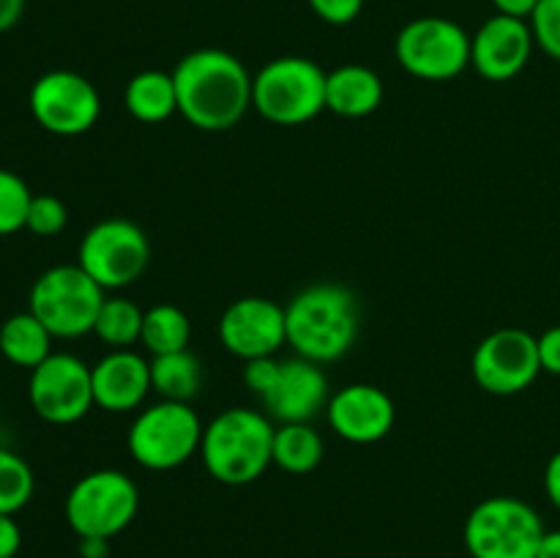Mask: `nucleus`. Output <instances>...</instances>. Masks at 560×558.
Wrapping results in <instances>:
<instances>
[{
	"instance_id": "26",
	"label": "nucleus",
	"mask_w": 560,
	"mask_h": 558,
	"mask_svg": "<svg viewBox=\"0 0 560 558\" xmlns=\"http://www.w3.org/2000/svg\"><path fill=\"white\" fill-rule=\"evenodd\" d=\"M36 479L25 460L0 446V514H16L31 503Z\"/></svg>"
},
{
	"instance_id": "11",
	"label": "nucleus",
	"mask_w": 560,
	"mask_h": 558,
	"mask_svg": "<svg viewBox=\"0 0 560 558\" xmlns=\"http://www.w3.org/2000/svg\"><path fill=\"white\" fill-rule=\"evenodd\" d=\"M27 104L36 124L58 137L85 135L102 115V98L93 82L69 69H55L38 77Z\"/></svg>"
},
{
	"instance_id": "27",
	"label": "nucleus",
	"mask_w": 560,
	"mask_h": 558,
	"mask_svg": "<svg viewBox=\"0 0 560 558\" xmlns=\"http://www.w3.org/2000/svg\"><path fill=\"white\" fill-rule=\"evenodd\" d=\"M31 200L33 195L25 181L11 170L0 167V235L25 230Z\"/></svg>"
},
{
	"instance_id": "6",
	"label": "nucleus",
	"mask_w": 560,
	"mask_h": 558,
	"mask_svg": "<svg viewBox=\"0 0 560 558\" xmlns=\"http://www.w3.org/2000/svg\"><path fill=\"white\" fill-rule=\"evenodd\" d=\"M202 421L189 403L159 399L135 416L126 446L137 465L148 470H173L200 452Z\"/></svg>"
},
{
	"instance_id": "28",
	"label": "nucleus",
	"mask_w": 560,
	"mask_h": 558,
	"mask_svg": "<svg viewBox=\"0 0 560 558\" xmlns=\"http://www.w3.org/2000/svg\"><path fill=\"white\" fill-rule=\"evenodd\" d=\"M69 224V208L55 195H33L27 208L25 230H31L38 239H52Z\"/></svg>"
},
{
	"instance_id": "22",
	"label": "nucleus",
	"mask_w": 560,
	"mask_h": 558,
	"mask_svg": "<svg viewBox=\"0 0 560 558\" xmlns=\"http://www.w3.org/2000/svg\"><path fill=\"white\" fill-rule=\"evenodd\" d=\"M323 454H326V443L310 421L279 425L273 432V465L288 474H310L320 465Z\"/></svg>"
},
{
	"instance_id": "13",
	"label": "nucleus",
	"mask_w": 560,
	"mask_h": 558,
	"mask_svg": "<svg viewBox=\"0 0 560 558\" xmlns=\"http://www.w3.org/2000/svg\"><path fill=\"white\" fill-rule=\"evenodd\" d=\"M476 383L487 394L512 397L539 377V339L523 328H498L487 334L470 361Z\"/></svg>"
},
{
	"instance_id": "8",
	"label": "nucleus",
	"mask_w": 560,
	"mask_h": 558,
	"mask_svg": "<svg viewBox=\"0 0 560 558\" xmlns=\"http://www.w3.org/2000/svg\"><path fill=\"white\" fill-rule=\"evenodd\" d=\"M140 509V490L124 470H91L66 496V523L77 536L113 539L129 528Z\"/></svg>"
},
{
	"instance_id": "21",
	"label": "nucleus",
	"mask_w": 560,
	"mask_h": 558,
	"mask_svg": "<svg viewBox=\"0 0 560 558\" xmlns=\"http://www.w3.org/2000/svg\"><path fill=\"white\" fill-rule=\"evenodd\" d=\"M52 339L49 328L31 310L16 312L0 326V353L11 364L33 370L52 353Z\"/></svg>"
},
{
	"instance_id": "4",
	"label": "nucleus",
	"mask_w": 560,
	"mask_h": 558,
	"mask_svg": "<svg viewBox=\"0 0 560 558\" xmlns=\"http://www.w3.org/2000/svg\"><path fill=\"white\" fill-rule=\"evenodd\" d=\"M326 71L310 58H273L252 77V107L277 126H301L326 109Z\"/></svg>"
},
{
	"instance_id": "20",
	"label": "nucleus",
	"mask_w": 560,
	"mask_h": 558,
	"mask_svg": "<svg viewBox=\"0 0 560 558\" xmlns=\"http://www.w3.org/2000/svg\"><path fill=\"white\" fill-rule=\"evenodd\" d=\"M124 104L131 118H137L140 124H162L170 115L178 113L173 74L159 69L140 71L126 85Z\"/></svg>"
},
{
	"instance_id": "5",
	"label": "nucleus",
	"mask_w": 560,
	"mask_h": 558,
	"mask_svg": "<svg viewBox=\"0 0 560 558\" xmlns=\"http://www.w3.org/2000/svg\"><path fill=\"white\" fill-rule=\"evenodd\" d=\"M104 288L80 266H52L33 282L27 310L49 328L52 337H85L96 326L104 304Z\"/></svg>"
},
{
	"instance_id": "14",
	"label": "nucleus",
	"mask_w": 560,
	"mask_h": 558,
	"mask_svg": "<svg viewBox=\"0 0 560 558\" xmlns=\"http://www.w3.org/2000/svg\"><path fill=\"white\" fill-rule=\"evenodd\" d=\"M219 339L224 350L244 361L277 356L279 348L288 345L284 306L266 295H244L219 317Z\"/></svg>"
},
{
	"instance_id": "17",
	"label": "nucleus",
	"mask_w": 560,
	"mask_h": 558,
	"mask_svg": "<svg viewBox=\"0 0 560 558\" xmlns=\"http://www.w3.org/2000/svg\"><path fill=\"white\" fill-rule=\"evenodd\" d=\"M260 399L279 425H290V421L315 419L328 405L331 392H328L323 364L293 356V359L279 361L277 377Z\"/></svg>"
},
{
	"instance_id": "29",
	"label": "nucleus",
	"mask_w": 560,
	"mask_h": 558,
	"mask_svg": "<svg viewBox=\"0 0 560 558\" xmlns=\"http://www.w3.org/2000/svg\"><path fill=\"white\" fill-rule=\"evenodd\" d=\"M536 47L545 49L552 60L560 63V0H541L530 16Z\"/></svg>"
},
{
	"instance_id": "24",
	"label": "nucleus",
	"mask_w": 560,
	"mask_h": 558,
	"mask_svg": "<svg viewBox=\"0 0 560 558\" xmlns=\"http://www.w3.org/2000/svg\"><path fill=\"white\" fill-rule=\"evenodd\" d=\"M140 342L151 356L189 350V342H191L189 315L175 304L151 306V310H145V317H142Z\"/></svg>"
},
{
	"instance_id": "31",
	"label": "nucleus",
	"mask_w": 560,
	"mask_h": 558,
	"mask_svg": "<svg viewBox=\"0 0 560 558\" xmlns=\"http://www.w3.org/2000/svg\"><path fill=\"white\" fill-rule=\"evenodd\" d=\"M244 383L257 394V397H262V394L271 388L273 377H277L279 359L277 356H262V359L244 361Z\"/></svg>"
},
{
	"instance_id": "10",
	"label": "nucleus",
	"mask_w": 560,
	"mask_h": 558,
	"mask_svg": "<svg viewBox=\"0 0 560 558\" xmlns=\"http://www.w3.org/2000/svg\"><path fill=\"white\" fill-rule=\"evenodd\" d=\"M397 60L408 74L446 82L470 66V36L446 16H419L397 36Z\"/></svg>"
},
{
	"instance_id": "9",
	"label": "nucleus",
	"mask_w": 560,
	"mask_h": 558,
	"mask_svg": "<svg viewBox=\"0 0 560 558\" xmlns=\"http://www.w3.org/2000/svg\"><path fill=\"white\" fill-rule=\"evenodd\" d=\"M77 263L104 290L129 288L151 263V241L145 230L129 219H102L82 235Z\"/></svg>"
},
{
	"instance_id": "34",
	"label": "nucleus",
	"mask_w": 560,
	"mask_h": 558,
	"mask_svg": "<svg viewBox=\"0 0 560 558\" xmlns=\"http://www.w3.org/2000/svg\"><path fill=\"white\" fill-rule=\"evenodd\" d=\"M545 492H547V498H550L552 507L560 512V452H556L550 460H547Z\"/></svg>"
},
{
	"instance_id": "36",
	"label": "nucleus",
	"mask_w": 560,
	"mask_h": 558,
	"mask_svg": "<svg viewBox=\"0 0 560 558\" xmlns=\"http://www.w3.org/2000/svg\"><path fill=\"white\" fill-rule=\"evenodd\" d=\"M25 11V0H0V33L11 31Z\"/></svg>"
},
{
	"instance_id": "7",
	"label": "nucleus",
	"mask_w": 560,
	"mask_h": 558,
	"mask_svg": "<svg viewBox=\"0 0 560 558\" xmlns=\"http://www.w3.org/2000/svg\"><path fill=\"white\" fill-rule=\"evenodd\" d=\"M545 534L539 512L514 496L485 498L465 520L470 558H536Z\"/></svg>"
},
{
	"instance_id": "12",
	"label": "nucleus",
	"mask_w": 560,
	"mask_h": 558,
	"mask_svg": "<svg viewBox=\"0 0 560 558\" xmlns=\"http://www.w3.org/2000/svg\"><path fill=\"white\" fill-rule=\"evenodd\" d=\"M27 399L38 419L49 425H74L85 419L96 405L91 367L74 353H49L31 370Z\"/></svg>"
},
{
	"instance_id": "38",
	"label": "nucleus",
	"mask_w": 560,
	"mask_h": 558,
	"mask_svg": "<svg viewBox=\"0 0 560 558\" xmlns=\"http://www.w3.org/2000/svg\"><path fill=\"white\" fill-rule=\"evenodd\" d=\"M536 558H560V528L558 531H547L545 539H541L539 553Z\"/></svg>"
},
{
	"instance_id": "3",
	"label": "nucleus",
	"mask_w": 560,
	"mask_h": 558,
	"mask_svg": "<svg viewBox=\"0 0 560 558\" xmlns=\"http://www.w3.org/2000/svg\"><path fill=\"white\" fill-rule=\"evenodd\" d=\"M273 432L277 427L260 410H222L202 430V465L222 485H252L273 465Z\"/></svg>"
},
{
	"instance_id": "25",
	"label": "nucleus",
	"mask_w": 560,
	"mask_h": 558,
	"mask_svg": "<svg viewBox=\"0 0 560 558\" xmlns=\"http://www.w3.org/2000/svg\"><path fill=\"white\" fill-rule=\"evenodd\" d=\"M142 317H145V310H140L135 301L113 295V299H104L93 334L113 350L131 348L142 337Z\"/></svg>"
},
{
	"instance_id": "37",
	"label": "nucleus",
	"mask_w": 560,
	"mask_h": 558,
	"mask_svg": "<svg viewBox=\"0 0 560 558\" xmlns=\"http://www.w3.org/2000/svg\"><path fill=\"white\" fill-rule=\"evenodd\" d=\"M80 558H107L109 556V539L102 536H80Z\"/></svg>"
},
{
	"instance_id": "15",
	"label": "nucleus",
	"mask_w": 560,
	"mask_h": 558,
	"mask_svg": "<svg viewBox=\"0 0 560 558\" xmlns=\"http://www.w3.org/2000/svg\"><path fill=\"white\" fill-rule=\"evenodd\" d=\"M326 416L331 430L342 441L366 446V443L383 441L394 430L397 405L381 386L350 383V386L331 394L326 405Z\"/></svg>"
},
{
	"instance_id": "33",
	"label": "nucleus",
	"mask_w": 560,
	"mask_h": 558,
	"mask_svg": "<svg viewBox=\"0 0 560 558\" xmlns=\"http://www.w3.org/2000/svg\"><path fill=\"white\" fill-rule=\"evenodd\" d=\"M22 547V531L14 514H0V558H14Z\"/></svg>"
},
{
	"instance_id": "16",
	"label": "nucleus",
	"mask_w": 560,
	"mask_h": 558,
	"mask_svg": "<svg viewBox=\"0 0 560 558\" xmlns=\"http://www.w3.org/2000/svg\"><path fill=\"white\" fill-rule=\"evenodd\" d=\"M536 47L528 20L495 14L470 36V66L490 82L514 80Z\"/></svg>"
},
{
	"instance_id": "32",
	"label": "nucleus",
	"mask_w": 560,
	"mask_h": 558,
	"mask_svg": "<svg viewBox=\"0 0 560 558\" xmlns=\"http://www.w3.org/2000/svg\"><path fill=\"white\" fill-rule=\"evenodd\" d=\"M536 339H539L541 372L560 375V326L547 328V332Z\"/></svg>"
},
{
	"instance_id": "1",
	"label": "nucleus",
	"mask_w": 560,
	"mask_h": 558,
	"mask_svg": "<svg viewBox=\"0 0 560 558\" xmlns=\"http://www.w3.org/2000/svg\"><path fill=\"white\" fill-rule=\"evenodd\" d=\"M178 113L200 131H228L252 107V74L228 49L202 47L173 69Z\"/></svg>"
},
{
	"instance_id": "19",
	"label": "nucleus",
	"mask_w": 560,
	"mask_h": 558,
	"mask_svg": "<svg viewBox=\"0 0 560 558\" xmlns=\"http://www.w3.org/2000/svg\"><path fill=\"white\" fill-rule=\"evenodd\" d=\"M383 102V82L370 66L348 63L328 71L326 109L342 118H366Z\"/></svg>"
},
{
	"instance_id": "35",
	"label": "nucleus",
	"mask_w": 560,
	"mask_h": 558,
	"mask_svg": "<svg viewBox=\"0 0 560 558\" xmlns=\"http://www.w3.org/2000/svg\"><path fill=\"white\" fill-rule=\"evenodd\" d=\"M541 0H492V5L498 9V14L517 16V20H530Z\"/></svg>"
},
{
	"instance_id": "30",
	"label": "nucleus",
	"mask_w": 560,
	"mask_h": 558,
	"mask_svg": "<svg viewBox=\"0 0 560 558\" xmlns=\"http://www.w3.org/2000/svg\"><path fill=\"white\" fill-rule=\"evenodd\" d=\"M310 5L328 25H350L364 9V0H310Z\"/></svg>"
},
{
	"instance_id": "18",
	"label": "nucleus",
	"mask_w": 560,
	"mask_h": 558,
	"mask_svg": "<svg viewBox=\"0 0 560 558\" xmlns=\"http://www.w3.org/2000/svg\"><path fill=\"white\" fill-rule=\"evenodd\" d=\"M93 399L109 414H129L145 403L151 386V361L131 348L109 350L91 367Z\"/></svg>"
},
{
	"instance_id": "23",
	"label": "nucleus",
	"mask_w": 560,
	"mask_h": 558,
	"mask_svg": "<svg viewBox=\"0 0 560 558\" xmlns=\"http://www.w3.org/2000/svg\"><path fill=\"white\" fill-rule=\"evenodd\" d=\"M200 361L189 350H175V353L153 356L151 359V386L162 399L189 403L200 392Z\"/></svg>"
},
{
	"instance_id": "2",
	"label": "nucleus",
	"mask_w": 560,
	"mask_h": 558,
	"mask_svg": "<svg viewBox=\"0 0 560 558\" xmlns=\"http://www.w3.org/2000/svg\"><path fill=\"white\" fill-rule=\"evenodd\" d=\"M288 345L295 356L331 364L353 348L359 337V301L337 282H317L299 290L284 306Z\"/></svg>"
}]
</instances>
